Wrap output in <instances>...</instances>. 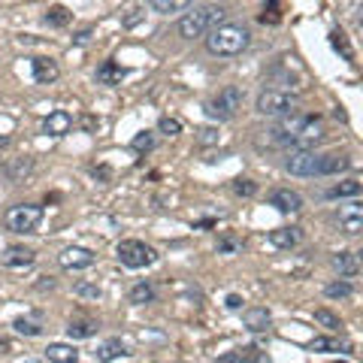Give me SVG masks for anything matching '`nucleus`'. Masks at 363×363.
Masks as SVG:
<instances>
[{
  "label": "nucleus",
  "instance_id": "obj_1",
  "mask_svg": "<svg viewBox=\"0 0 363 363\" xmlns=\"http://www.w3.org/2000/svg\"><path fill=\"white\" fill-rule=\"evenodd\" d=\"M269 134V143L276 146H291V148H312L318 143L321 136H324V130H321V121L312 118V115H297L291 113L279 121Z\"/></svg>",
  "mask_w": 363,
  "mask_h": 363
},
{
  "label": "nucleus",
  "instance_id": "obj_2",
  "mask_svg": "<svg viewBox=\"0 0 363 363\" xmlns=\"http://www.w3.org/2000/svg\"><path fill=\"white\" fill-rule=\"evenodd\" d=\"M251 43V34L242 25H215L206 34V49L215 58H234L239 52H246Z\"/></svg>",
  "mask_w": 363,
  "mask_h": 363
},
{
  "label": "nucleus",
  "instance_id": "obj_3",
  "mask_svg": "<svg viewBox=\"0 0 363 363\" xmlns=\"http://www.w3.org/2000/svg\"><path fill=\"white\" fill-rule=\"evenodd\" d=\"M221 18H224V9L215 6V4H206V6H197L185 13L179 18V37L185 39H197V37H206L212 27L221 25Z\"/></svg>",
  "mask_w": 363,
  "mask_h": 363
},
{
  "label": "nucleus",
  "instance_id": "obj_4",
  "mask_svg": "<svg viewBox=\"0 0 363 363\" xmlns=\"http://www.w3.org/2000/svg\"><path fill=\"white\" fill-rule=\"evenodd\" d=\"M255 109H257V115H267V118H285L297 109V97L281 88H267L257 94Z\"/></svg>",
  "mask_w": 363,
  "mask_h": 363
},
{
  "label": "nucleus",
  "instance_id": "obj_5",
  "mask_svg": "<svg viewBox=\"0 0 363 363\" xmlns=\"http://www.w3.org/2000/svg\"><path fill=\"white\" fill-rule=\"evenodd\" d=\"M242 100H246L242 88L227 85V88H221L215 97L206 100V115L218 118V121H230V118H236V113L242 109Z\"/></svg>",
  "mask_w": 363,
  "mask_h": 363
},
{
  "label": "nucleus",
  "instance_id": "obj_6",
  "mask_svg": "<svg viewBox=\"0 0 363 363\" xmlns=\"http://www.w3.org/2000/svg\"><path fill=\"white\" fill-rule=\"evenodd\" d=\"M43 221V206L37 203H18V206H9L6 215H4V224L6 230L13 234H34Z\"/></svg>",
  "mask_w": 363,
  "mask_h": 363
},
{
  "label": "nucleus",
  "instance_id": "obj_7",
  "mask_svg": "<svg viewBox=\"0 0 363 363\" xmlns=\"http://www.w3.org/2000/svg\"><path fill=\"white\" fill-rule=\"evenodd\" d=\"M115 255L118 260L125 267L130 269H143V267H151L155 264V248L146 246V242H139V239H125V242H118V248H115Z\"/></svg>",
  "mask_w": 363,
  "mask_h": 363
},
{
  "label": "nucleus",
  "instance_id": "obj_8",
  "mask_svg": "<svg viewBox=\"0 0 363 363\" xmlns=\"http://www.w3.org/2000/svg\"><path fill=\"white\" fill-rule=\"evenodd\" d=\"M285 170L291 176H318V151H312V148H288Z\"/></svg>",
  "mask_w": 363,
  "mask_h": 363
},
{
  "label": "nucleus",
  "instance_id": "obj_9",
  "mask_svg": "<svg viewBox=\"0 0 363 363\" xmlns=\"http://www.w3.org/2000/svg\"><path fill=\"white\" fill-rule=\"evenodd\" d=\"M339 230L348 236H357L363 230V203L360 200H351V203H345L339 209Z\"/></svg>",
  "mask_w": 363,
  "mask_h": 363
},
{
  "label": "nucleus",
  "instance_id": "obj_10",
  "mask_svg": "<svg viewBox=\"0 0 363 363\" xmlns=\"http://www.w3.org/2000/svg\"><path fill=\"white\" fill-rule=\"evenodd\" d=\"M34 260H37V255L25 246H9L0 251V267H6V269H25L34 264Z\"/></svg>",
  "mask_w": 363,
  "mask_h": 363
},
{
  "label": "nucleus",
  "instance_id": "obj_11",
  "mask_svg": "<svg viewBox=\"0 0 363 363\" xmlns=\"http://www.w3.org/2000/svg\"><path fill=\"white\" fill-rule=\"evenodd\" d=\"M58 260H60L64 269H88L91 264H94V251H88L82 246H70V248L60 251Z\"/></svg>",
  "mask_w": 363,
  "mask_h": 363
},
{
  "label": "nucleus",
  "instance_id": "obj_12",
  "mask_svg": "<svg viewBox=\"0 0 363 363\" xmlns=\"http://www.w3.org/2000/svg\"><path fill=\"white\" fill-rule=\"evenodd\" d=\"M70 127H73V115L64 113V109L49 113L46 121H43V134H49V136H67Z\"/></svg>",
  "mask_w": 363,
  "mask_h": 363
},
{
  "label": "nucleus",
  "instance_id": "obj_13",
  "mask_svg": "<svg viewBox=\"0 0 363 363\" xmlns=\"http://www.w3.org/2000/svg\"><path fill=\"white\" fill-rule=\"evenodd\" d=\"M30 67H34V79L39 85H52L55 79L60 76V67L55 64L52 58H46V55H37L34 60H30Z\"/></svg>",
  "mask_w": 363,
  "mask_h": 363
},
{
  "label": "nucleus",
  "instance_id": "obj_14",
  "mask_svg": "<svg viewBox=\"0 0 363 363\" xmlns=\"http://www.w3.org/2000/svg\"><path fill=\"white\" fill-rule=\"evenodd\" d=\"M269 206H276L279 212H300L302 209V197L297 194V191H291V188H276L269 194Z\"/></svg>",
  "mask_w": 363,
  "mask_h": 363
},
{
  "label": "nucleus",
  "instance_id": "obj_15",
  "mask_svg": "<svg viewBox=\"0 0 363 363\" xmlns=\"http://www.w3.org/2000/svg\"><path fill=\"white\" fill-rule=\"evenodd\" d=\"M242 324H246V330H251V333H267L269 324H272V315H269L267 309L255 306V309L242 312Z\"/></svg>",
  "mask_w": 363,
  "mask_h": 363
},
{
  "label": "nucleus",
  "instance_id": "obj_16",
  "mask_svg": "<svg viewBox=\"0 0 363 363\" xmlns=\"http://www.w3.org/2000/svg\"><path fill=\"white\" fill-rule=\"evenodd\" d=\"M333 267L339 269V276L355 279L360 272V257L355 255V251H339V255H333Z\"/></svg>",
  "mask_w": 363,
  "mask_h": 363
},
{
  "label": "nucleus",
  "instance_id": "obj_17",
  "mask_svg": "<svg viewBox=\"0 0 363 363\" xmlns=\"http://www.w3.org/2000/svg\"><path fill=\"white\" fill-rule=\"evenodd\" d=\"M118 357H127V348H125L121 339H109V342H103V345H97V351H94L97 363H113Z\"/></svg>",
  "mask_w": 363,
  "mask_h": 363
},
{
  "label": "nucleus",
  "instance_id": "obj_18",
  "mask_svg": "<svg viewBox=\"0 0 363 363\" xmlns=\"http://www.w3.org/2000/svg\"><path fill=\"white\" fill-rule=\"evenodd\" d=\"M46 357L52 363H79V351L73 345H67V342H49Z\"/></svg>",
  "mask_w": 363,
  "mask_h": 363
},
{
  "label": "nucleus",
  "instance_id": "obj_19",
  "mask_svg": "<svg viewBox=\"0 0 363 363\" xmlns=\"http://www.w3.org/2000/svg\"><path fill=\"white\" fill-rule=\"evenodd\" d=\"M125 76H127V70L121 64H115V60H106V64H100V70H97V82L100 85H121V79Z\"/></svg>",
  "mask_w": 363,
  "mask_h": 363
},
{
  "label": "nucleus",
  "instance_id": "obj_20",
  "mask_svg": "<svg viewBox=\"0 0 363 363\" xmlns=\"http://www.w3.org/2000/svg\"><path fill=\"white\" fill-rule=\"evenodd\" d=\"M269 242L276 248H294L300 242V227H276V230H269Z\"/></svg>",
  "mask_w": 363,
  "mask_h": 363
},
{
  "label": "nucleus",
  "instance_id": "obj_21",
  "mask_svg": "<svg viewBox=\"0 0 363 363\" xmlns=\"http://www.w3.org/2000/svg\"><path fill=\"white\" fill-rule=\"evenodd\" d=\"M97 321H91V318H73L67 324V336L70 339H91L97 333Z\"/></svg>",
  "mask_w": 363,
  "mask_h": 363
},
{
  "label": "nucleus",
  "instance_id": "obj_22",
  "mask_svg": "<svg viewBox=\"0 0 363 363\" xmlns=\"http://www.w3.org/2000/svg\"><path fill=\"white\" fill-rule=\"evenodd\" d=\"M351 160L345 155H318V176H333L339 170H348Z\"/></svg>",
  "mask_w": 363,
  "mask_h": 363
},
{
  "label": "nucleus",
  "instance_id": "obj_23",
  "mask_svg": "<svg viewBox=\"0 0 363 363\" xmlns=\"http://www.w3.org/2000/svg\"><path fill=\"white\" fill-rule=\"evenodd\" d=\"M327 197H330V200H342V197H360V182H355V179L339 182V185H333V188L327 191Z\"/></svg>",
  "mask_w": 363,
  "mask_h": 363
},
{
  "label": "nucleus",
  "instance_id": "obj_24",
  "mask_svg": "<svg viewBox=\"0 0 363 363\" xmlns=\"http://www.w3.org/2000/svg\"><path fill=\"white\" fill-rule=\"evenodd\" d=\"M130 302H134V306H146V302H155V288H151L148 281H136V285L130 288Z\"/></svg>",
  "mask_w": 363,
  "mask_h": 363
},
{
  "label": "nucleus",
  "instance_id": "obj_25",
  "mask_svg": "<svg viewBox=\"0 0 363 363\" xmlns=\"http://www.w3.org/2000/svg\"><path fill=\"white\" fill-rule=\"evenodd\" d=\"M309 351H327V355H333V351H348V345L333 336H315L309 342Z\"/></svg>",
  "mask_w": 363,
  "mask_h": 363
},
{
  "label": "nucleus",
  "instance_id": "obj_26",
  "mask_svg": "<svg viewBox=\"0 0 363 363\" xmlns=\"http://www.w3.org/2000/svg\"><path fill=\"white\" fill-rule=\"evenodd\" d=\"M148 4H151V9H155V13L170 15V13H182V9H185L191 0H148Z\"/></svg>",
  "mask_w": 363,
  "mask_h": 363
},
{
  "label": "nucleus",
  "instance_id": "obj_27",
  "mask_svg": "<svg viewBox=\"0 0 363 363\" xmlns=\"http://www.w3.org/2000/svg\"><path fill=\"white\" fill-rule=\"evenodd\" d=\"M30 167H34V160L30 158H18V160H13V164H6V176L13 182H22L30 173Z\"/></svg>",
  "mask_w": 363,
  "mask_h": 363
},
{
  "label": "nucleus",
  "instance_id": "obj_28",
  "mask_svg": "<svg viewBox=\"0 0 363 363\" xmlns=\"http://www.w3.org/2000/svg\"><path fill=\"white\" fill-rule=\"evenodd\" d=\"M73 294L76 297H82V300H100L103 297V291H100V285H94V281H76V288H73Z\"/></svg>",
  "mask_w": 363,
  "mask_h": 363
},
{
  "label": "nucleus",
  "instance_id": "obj_29",
  "mask_svg": "<svg viewBox=\"0 0 363 363\" xmlns=\"http://www.w3.org/2000/svg\"><path fill=\"white\" fill-rule=\"evenodd\" d=\"M324 294L330 300H348L351 294H355V288H351L348 281H330V285L324 288Z\"/></svg>",
  "mask_w": 363,
  "mask_h": 363
},
{
  "label": "nucleus",
  "instance_id": "obj_30",
  "mask_svg": "<svg viewBox=\"0 0 363 363\" xmlns=\"http://www.w3.org/2000/svg\"><path fill=\"white\" fill-rule=\"evenodd\" d=\"M46 25H52V27L70 25V9H67V6H52V9L46 13Z\"/></svg>",
  "mask_w": 363,
  "mask_h": 363
},
{
  "label": "nucleus",
  "instance_id": "obj_31",
  "mask_svg": "<svg viewBox=\"0 0 363 363\" xmlns=\"http://www.w3.org/2000/svg\"><path fill=\"white\" fill-rule=\"evenodd\" d=\"M13 330L22 333V336H39V333H43V327H39L37 321H27V318H15L13 321Z\"/></svg>",
  "mask_w": 363,
  "mask_h": 363
},
{
  "label": "nucleus",
  "instance_id": "obj_32",
  "mask_svg": "<svg viewBox=\"0 0 363 363\" xmlns=\"http://www.w3.org/2000/svg\"><path fill=\"white\" fill-rule=\"evenodd\" d=\"M315 321H318L321 327H327V330H339V327H342L339 315H333L330 309H315Z\"/></svg>",
  "mask_w": 363,
  "mask_h": 363
},
{
  "label": "nucleus",
  "instance_id": "obj_33",
  "mask_svg": "<svg viewBox=\"0 0 363 363\" xmlns=\"http://www.w3.org/2000/svg\"><path fill=\"white\" fill-rule=\"evenodd\" d=\"M221 363H260V357L255 355V348H242L236 355H224Z\"/></svg>",
  "mask_w": 363,
  "mask_h": 363
},
{
  "label": "nucleus",
  "instance_id": "obj_34",
  "mask_svg": "<svg viewBox=\"0 0 363 363\" xmlns=\"http://www.w3.org/2000/svg\"><path fill=\"white\" fill-rule=\"evenodd\" d=\"M333 49H336V52H342V58H345V60L355 58V52H351V46H348V39H345V34H342V30H333Z\"/></svg>",
  "mask_w": 363,
  "mask_h": 363
},
{
  "label": "nucleus",
  "instance_id": "obj_35",
  "mask_svg": "<svg viewBox=\"0 0 363 363\" xmlns=\"http://www.w3.org/2000/svg\"><path fill=\"white\" fill-rule=\"evenodd\" d=\"M158 130H160V134H167V136H176V134H182V121L164 115V118L158 121Z\"/></svg>",
  "mask_w": 363,
  "mask_h": 363
},
{
  "label": "nucleus",
  "instance_id": "obj_36",
  "mask_svg": "<svg viewBox=\"0 0 363 363\" xmlns=\"http://www.w3.org/2000/svg\"><path fill=\"white\" fill-rule=\"evenodd\" d=\"M234 191H236L239 197H251V194H257V185L251 179H236L234 182Z\"/></svg>",
  "mask_w": 363,
  "mask_h": 363
},
{
  "label": "nucleus",
  "instance_id": "obj_37",
  "mask_svg": "<svg viewBox=\"0 0 363 363\" xmlns=\"http://www.w3.org/2000/svg\"><path fill=\"white\" fill-rule=\"evenodd\" d=\"M134 148L136 151H151V148H155V136H151L148 130H146V134H136L134 136Z\"/></svg>",
  "mask_w": 363,
  "mask_h": 363
},
{
  "label": "nucleus",
  "instance_id": "obj_38",
  "mask_svg": "<svg viewBox=\"0 0 363 363\" xmlns=\"http://www.w3.org/2000/svg\"><path fill=\"white\" fill-rule=\"evenodd\" d=\"M197 139H200L203 146H209V143H218V134H215L212 127H200V130H197Z\"/></svg>",
  "mask_w": 363,
  "mask_h": 363
},
{
  "label": "nucleus",
  "instance_id": "obj_39",
  "mask_svg": "<svg viewBox=\"0 0 363 363\" xmlns=\"http://www.w3.org/2000/svg\"><path fill=\"white\" fill-rule=\"evenodd\" d=\"M242 248V242H236V239H221L218 242V251H227V255H234V251H239Z\"/></svg>",
  "mask_w": 363,
  "mask_h": 363
},
{
  "label": "nucleus",
  "instance_id": "obj_40",
  "mask_svg": "<svg viewBox=\"0 0 363 363\" xmlns=\"http://www.w3.org/2000/svg\"><path fill=\"white\" fill-rule=\"evenodd\" d=\"M239 306H242V300H239L236 294H230V297H227V309H239Z\"/></svg>",
  "mask_w": 363,
  "mask_h": 363
},
{
  "label": "nucleus",
  "instance_id": "obj_41",
  "mask_svg": "<svg viewBox=\"0 0 363 363\" xmlns=\"http://www.w3.org/2000/svg\"><path fill=\"white\" fill-rule=\"evenodd\" d=\"M4 146H6V139H4V136H0V148H4Z\"/></svg>",
  "mask_w": 363,
  "mask_h": 363
}]
</instances>
